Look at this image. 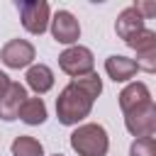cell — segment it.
<instances>
[{
    "mask_svg": "<svg viewBox=\"0 0 156 156\" xmlns=\"http://www.w3.org/2000/svg\"><path fill=\"white\" fill-rule=\"evenodd\" d=\"M124 127L132 136H151L156 132V102L146 100L134 110L124 112Z\"/></svg>",
    "mask_w": 156,
    "mask_h": 156,
    "instance_id": "cell-5",
    "label": "cell"
},
{
    "mask_svg": "<svg viewBox=\"0 0 156 156\" xmlns=\"http://www.w3.org/2000/svg\"><path fill=\"white\" fill-rule=\"evenodd\" d=\"M10 151H12V156H44V146H41V141L34 139V136H27V134L15 136Z\"/></svg>",
    "mask_w": 156,
    "mask_h": 156,
    "instance_id": "cell-14",
    "label": "cell"
},
{
    "mask_svg": "<svg viewBox=\"0 0 156 156\" xmlns=\"http://www.w3.org/2000/svg\"><path fill=\"white\" fill-rule=\"evenodd\" d=\"M34 56H37L34 44L27 41V39H10V41L0 49V61H2L7 68H15V71L32 66Z\"/></svg>",
    "mask_w": 156,
    "mask_h": 156,
    "instance_id": "cell-7",
    "label": "cell"
},
{
    "mask_svg": "<svg viewBox=\"0 0 156 156\" xmlns=\"http://www.w3.org/2000/svg\"><path fill=\"white\" fill-rule=\"evenodd\" d=\"M27 88L22 83H10V88L5 90V95L0 98V119L5 122H12L20 117V110L27 100Z\"/></svg>",
    "mask_w": 156,
    "mask_h": 156,
    "instance_id": "cell-8",
    "label": "cell"
},
{
    "mask_svg": "<svg viewBox=\"0 0 156 156\" xmlns=\"http://www.w3.org/2000/svg\"><path fill=\"white\" fill-rule=\"evenodd\" d=\"M93 102H95V100H93L80 85H76V83L71 80L66 88H61V93H58V98H56V117H58V122L66 124V127H78V124L90 115Z\"/></svg>",
    "mask_w": 156,
    "mask_h": 156,
    "instance_id": "cell-1",
    "label": "cell"
},
{
    "mask_svg": "<svg viewBox=\"0 0 156 156\" xmlns=\"http://www.w3.org/2000/svg\"><path fill=\"white\" fill-rule=\"evenodd\" d=\"M127 46H129V49H134L136 54H146V51L156 49V32H154V29H149V27H144L141 32H136V34L127 41Z\"/></svg>",
    "mask_w": 156,
    "mask_h": 156,
    "instance_id": "cell-15",
    "label": "cell"
},
{
    "mask_svg": "<svg viewBox=\"0 0 156 156\" xmlns=\"http://www.w3.org/2000/svg\"><path fill=\"white\" fill-rule=\"evenodd\" d=\"M27 85L37 93V95H46L54 88V71L46 63H34L27 68Z\"/></svg>",
    "mask_w": 156,
    "mask_h": 156,
    "instance_id": "cell-11",
    "label": "cell"
},
{
    "mask_svg": "<svg viewBox=\"0 0 156 156\" xmlns=\"http://www.w3.org/2000/svg\"><path fill=\"white\" fill-rule=\"evenodd\" d=\"M144 29V17L129 5V7H124L119 15H117V20H115V32H117V37L127 44L136 32H141Z\"/></svg>",
    "mask_w": 156,
    "mask_h": 156,
    "instance_id": "cell-10",
    "label": "cell"
},
{
    "mask_svg": "<svg viewBox=\"0 0 156 156\" xmlns=\"http://www.w3.org/2000/svg\"><path fill=\"white\" fill-rule=\"evenodd\" d=\"M49 24H51V37H54L58 44L76 46V41L80 39V22H78L76 15L68 12V10H56Z\"/></svg>",
    "mask_w": 156,
    "mask_h": 156,
    "instance_id": "cell-6",
    "label": "cell"
},
{
    "mask_svg": "<svg viewBox=\"0 0 156 156\" xmlns=\"http://www.w3.org/2000/svg\"><path fill=\"white\" fill-rule=\"evenodd\" d=\"M144 20H151V17H156V0H134V5H132Z\"/></svg>",
    "mask_w": 156,
    "mask_h": 156,
    "instance_id": "cell-19",
    "label": "cell"
},
{
    "mask_svg": "<svg viewBox=\"0 0 156 156\" xmlns=\"http://www.w3.org/2000/svg\"><path fill=\"white\" fill-rule=\"evenodd\" d=\"M10 83H12V80H10V76H7V73H2V71H0V98H2V95H5V90H7V88H10Z\"/></svg>",
    "mask_w": 156,
    "mask_h": 156,
    "instance_id": "cell-20",
    "label": "cell"
},
{
    "mask_svg": "<svg viewBox=\"0 0 156 156\" xmlns=\"http://www.w3.org/2000/svg\"><path fill=\"white\" fill-rule=\"evenodd\" d=\"M17 119H22L24 124H29V127H37V124H44L46 122V102L37 95V98H27L24 100V105H22V110H20V117Z\"/></svg>",
    "mask_w": 156,
    "mask_h": 156,
    "instance_id": "cell-13",
    "label": "cell"
},
{
    "mask_svg": "<svg viewBox=\"0 0 156 156\" xmlns=\"http://www.w3.org/2000/svg\"><path fill=\"white\" fill-rule=\"evenodd\" d=\"M58 68L71 78H80V76H88L95 71V56L88 46H80V44L68 46L58 56Z\"/></svg>",
    "mask_w": 156,
    "mask_h": 156,
    "instance_id": "cell-4",
    "label": "cell"
},
{
    "mask_svg": "<svg viewBox=\"0 0 156 156\" xmlns=\"http://www.w3.org/2000/svg\"><path fill=\"white\" fill-rule=\"evenodd\" d=\"M17 12H20V22L22 27L39 37L49 29V22H51V7L46 0H20L17 2Z\"/></svg>",
    "mask_w": 156,
    "mask_h": 156,
    "instance_id": "cell-3",
    "label": "cell"
},
{
    "mask_svg": "<svg viewBox=\"0 0 156 156\" xmlns=\"http://www.w3.org/2000/svg\"><path fill=\"white\" fill-rule=\"evenodd\" d=\"M134 63H136V68H139V71L156 73V49H151V51H146V54H136Z\"/></svg>",
    "mask_w": 156,
    "mask_h": 156,
    "instance_id": "cell-18",
    "label": "cell"
},
{
    "mask_svg": "<svg viewBox=\"0 0 156 156\" xmlns=\"http://www.w3.org/2000/svg\"><path fill=\"white\" fill-rule=\"evenodd\" d=\"M146 100H151V93H149L146 83L132 80V83H127L124 90L119 93V110H122V112H129V110H134L136 105H141V102H146Z\"/></svg>",
    "mask_w": 156,
    "mask_h": 156,
    "instance_id": "cell-12",
    "label": "cell"
},
{
    "mask_svg": "<svg viewBox=\"0 0 156 156\" xmlns=\"http://www.w3.org/2000/svg\"><path fill=\"white\" fill-rule=\"evenodd\" d=\"M136 71H139V68H136L134 58H129V56L112 54V56L105 58V73H107V78L115 80V83H127V80H132V78L136 76Z\"/></svg>",
    "mask_w": 156,
    "mask_h": 156,
    "instance_id": "cell-9",
    "label": "cell"
},
{
    "mask_svg": "<svg viewBox=\"0 0 156 156\" xmlns=\"http://www.w3.org/2000/svg\"><path fill=\"white\" fill-rule=\"evenodd\" d=\"M71 80H73L76 85H80V88H83L93 100L102 93V78H100L95 71H93V73H88V76H80V78H71Z\"/></svg>",
    "mask_w": 156,
    "mask_h": 156,
    "instance_id": "cell-16",
    "label": "cell"
},
{
    "mask_svg": "<svg viewBox=\"0 0 156 156\" xmlns=\"http://www.w3.org/2000/svg\"><path fill=\"white\" fill-rule=\"evenodd\" d=\"M51 156H63V154H51Z\"/></svg>",
    "mask_w": 156,
    "mask_h": 156,
    "instance_id": "cell-21",
    "label": "cell"
},
{
    "mask_svg": "<svg viewBox=\"0 0 156 156\" xmlns=\"http://www.w3.org/2000/svg\"><path fill=\"white\" fill-rule=\"evenodd\" d=\"M71 149L78 156H107V149H110L107 129L98 122L78 124L71 132Z\"/></svg>",
    "mask_w": 156,
    "mask_h": 156,
    "instance_id": "cell-2",
    "label": "cell"
},
{
    "mask_svg": "<svg viewBox=\"0 0 156 156\" xmlns=\"http://www.w3.org/2000/svg\"><path fill=\"white\" fill-rule=\"evenodd\" d=\"M129 156H156V136H139L129 146Z\"/></svg>",
    "mask_w": 156,
    "mask_h": 156,
    "instance_id": "cell-17",
    "label": "cell"
}]
</instances>
